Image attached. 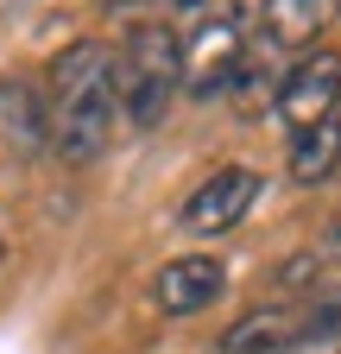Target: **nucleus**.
Returning <instances> with one entry per match:
<instances>
[{
	"instance_id": "f03ea898",
	"label": "nucleus",
	"mask_w": 341,
	"mask_h": 354,
	"mask_svg": "<svg viewBox=\"0 0 341 354\" xmlns=\"http://www.w3.org/2000/svg\"><path fill=\"white\" fill-rule=\"evenodd\" d=\"M184 88V51L170 26H133L126 44L114 51V102L139 133L164 120L170 95Z\"/></svg>"
},
{
	"instance_id": "20e7f679",
	"label": "nucleus",
	"mask_w": 341,
	"mask_h": 354,
	"mask_svg": "<svg viewBox=\"0 0 341 354\" xmlns=\"http://www.w3.org/2000/svg\"><path fill=\"white\" fill-rule=\"evenodd\" d=\"M222 354H341V323L329 310H260L228 329Z\"/></svg>"
},
{
	"instance_id": "f257e3e1",
	"label": "nucleus",
	"mask_w": 341,
	"mask_h": 354,
	"mask_svg": "<svg viewBox=\"0 0 341 354\" xmlns=\"http://www.w3.org/2000/svg\"><path fill=\"white\" fill-rule=\"evenodd\" d=\"M114 51L108 44H70L51 64V108H45V140L64 165L101 158L114 133Z\"/></svg>"
},
{
	"instance_id": "6e6552de",
	"label": "nucleus",
	"mask_w": 341,
	"mask_h": 354,
	"mask_svg": "<svg viewBox=\"0 0 341 354\" xmlns=\"http://www.w3.org/2000/svg\"><path fill=\"white\" fill-rule=\"evenodd\" d=\"M329 19H335V0H266V13H260V26L278 51H310L329 32Z\"/></svg>"
},
{
	"instance_id": "39448f33",
	"label": "nucleus",
	"mask_w": 341,
	"mask_h": 354,
	"mask_svg": "<svg viewBox=\"0 0 341 354\" xmlns=\"http://www.w3.org/2000/svg\"><path fill=\"white\" fill-rule=\"evenodd\" d=\"M272 108H278V120H284L291 133L329 127L335 108H341V57H335V51H304V57L278 76Z\"/></svg>"
},
{
	"instance_id": "1a4fd4ad",
	"label": "nucleus",
	"mask_w": 341,
	"mask_h": 354,
	"mask_svg": "<svg viewBox=\"0 0 341 354\" xmlns=\"http://www.w3.org/2000/svg\"><path fill=\"white\" fill-rule=\"evenodd\" d=\"M291 177L297 184H329L335 177V165H341V133H335V120L329 127H310V133H291Z\"/></svg>"
},
{
	"instance_id": "9d476101",
	"label": "nucleus",
	"mask_w": 341,
	"mask_h": 354,
	"mask_svg": "<svg viewBox=\"0 0 341 354\" xmlns=\"http://www.w3.org/2000/svg\"><path fill=\"white\" fill-rule=\"evenodd\" d=\"M335 133H341V108H335Z\"/></svg>"
},
{
	"instance_id": "7ed1b4c3",
	"label": "nucleus",
	"mask_w": 341,
	"mask_h": 354,
	"mask_svg": "<svg viewBox=\"0 0 341 354\" xmlns=\"http://www.w3.org/2000/svg\"><path fill=\"white\" fill-rule=\"evenodd\" d=\"M177 51H184V88L190 95H222V88H234L253 64V26L240 7H222L196 19V32H177Z\"/></svg>"
},
{
	"instance_id": "423d86ee",
	"label": "nucleus",
	"mask_w": 341,
	"mask_h": 354,
	"mask_svg": "<svg viewBox=\"0 0 341 354\" xmlns=\"http://www.w3.org/2000/svg\"><path fill=\"white\" fill-rule=\"evenodd\" d=\"M228 291V266L215 253H177L158 266L152 279V310L158 317H196V310H208Z\"/></svg>"
},
{
	"instance_id": "0eeeda50",
	"label": "nucleus",
	"mask_w": 341,
	"mask_h": 354,
	"mask_svg": "<svg viewBox=\"0 0 341 354\" xmlns=\"http://www.w3.org/2000/svg\"><path fill=\"white\" fill-rule=\"evenodd\" d=\"M253 203H260V171L228 165V171L208 177V184H196V196L184 203V228L190 234H228L234 221H246Z\"/></svg>"
}]
</instances>
